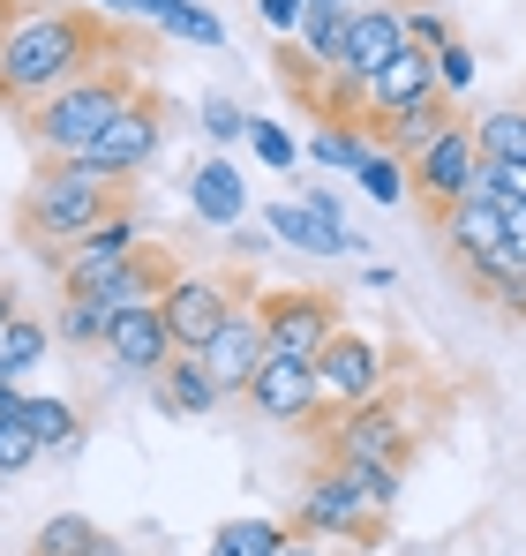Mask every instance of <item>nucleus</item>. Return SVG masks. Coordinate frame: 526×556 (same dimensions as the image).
I'll return each mask as SVG.
<instances>
[{"instance_id":"obj_5","label":"nucleus","mask_w":526,"mask_h":556,"mask_svg":"<svg viewBox=\"0 0 526 556\" xmlns=\"http://www.w3.org/2000/svg\"><path fill=\"white\" fill-rule=\"evenodd\" d=\"M331 459H391V466H406L414 459V406H399L391 391L339 406V421H331Z\"/></svg>"},{"instance_id":"obj_8","label":"nucleus","mask_w":526,"mask_h":556,"mask_svg":"<svg viewBox=\"0 0 526 556\" xmlns=\"http://www.w3.org/2000/svg\"><path fill=\"white\" fill-rule=\"evenodd\" d=\"M234 308H241V301H234V286H226L218 271H174L166 293H159V316H166V331H174L180 354H196Z\"/></svg>"},{"instance_id":"obj_28","label":"nucleus","mask_w":526,"mask_h":556,"mask_svg":"<svg viewBox=\"0 0 526 556\" xmlns=\"http://www.w3.org/2000/svg\"><path fill=\"white\" fill-rule=\"evenodd\" d=\"M353 181L368 203H384V211H399V203H414V181H406V159L391 151V143H368L361 151V166H353Z\"/></svg>"},{"instance_id":"obj_14","label":"nucleus","mask_w":526,"mask_h":556,"mask_svg":"<svg viewBox=\"0 0 526 556\" xmlns=\"http://www.w3.org/2000/svg\"><path fill=\"white\" fill-rule=\"evenodd\" d=\"M174 331H166V316H159V301H143V308H121L113 324H105V362L121 376H159L174 362Z\"/></svg>"},{"instance_id":"obj_13","label":"nucleus","mask_w":526,"mask_h":556,"mask_svg":"<svg viewBox=\"0 0 526 556\" xmlns=\"http://www.w3.org/2000/svg\"><path fill=\"white\" fill-rule=\"evenodd\" d=\"M293 534H324V542H368V534H376V511L361 504V489H353L339 466H324V473L301 489V504H293Z\"/></svg>"},{"instance_id":"obj_32","label":"nucleus","mask_w":526,"mask_h":556,"mask_svg":"<svg viewBox=\"0 0 526 556\" xmlns=\"http://www.w3.org/2000/svg\"><path fill=\"white\" fill-rule=\"evenodd\" d=\"M331 466L361 489V504H368L376 519H384V511L399 504V489H406V466H391V459H331Z\"/></svg>"},{"instance_id":"obj_47","label":"nucleus","mask_w":526,"mask_h":556,"mask_svg":"<svg viewBox=\"0 0 526 556\" xmlns=\"http://www.w3.org/2000/svg\"><path fill=\"white\" fill-rule=\"evenodd\" d=\"M8 15H15V0H0V30H8Z\"/></svg>"},{"instance_id":"obj_1","label":"nucleus","mask_w":526,"mask_h":556,"mask_svg":"<svg viewBox=\"0 0 526 556\" xmlns=\"http://www.w3.org/2000/svg\"><path fill=\"white\" fill-rule=\"evenodd\" d=\"M98 61H113V38L90 8H15L0 30V105L30 113Z\"/></svg>"},{"instance_id":"obj_9","label":"nucleus","mask_w":526,"mask_h":556,"mask_svg":"<svg viewBox=\"0 0 526 556\" xmlns=\"http://www.w3.org/2000/svg\"><path fill=\"white\" fill-rule=\"evenodd\" d=\"M241 399L256 406V421H278V429H316V414H324L316 362H293V354H263Z\"/></svg>"},{"instance_id":"obj_19","label":"nucleus","mask_w":526,"mask_h":556,"mask_svg":"<svg viewBox=\"0 0 526 556\" xmlns=\"http://www.w3.org/2000/svg\"><path fill=\"white\" fill-rule=\"evenodd\" d=\"M429 91H437V61H429L422 46H406L384 76L361 84V113H368V121H391L399 105H414V98H429Z\"/></svg>"},{"instance_id":"obj_10","label":"nucleus","mask_w":526,"mask_h":556,"mask_svg":"<svg viewBox=\"0 0 526 556\" xmlns=\"http://www.w3.org/2000/svg\"><path fill=\"white\" fill-rule=\"evenodd\" d=\"M474 166H481V143H474V128H466V121H451L429 151H414V159H406V181H414V195H422L429 211H451V203H466V195H474Z\"/></svg>"},{"instance_id":"obj_46","label":"nucleus","mask_w":526,"mask_h":556,"mask_svg":"<svg viewBox=\"0 0 526 556\" xmlns=\"http://www.w3.org/2000/svg\"><path fill=\"white\" fill-rule=\"evenodd\" d=\"M8 316H15V286H0V324H8Z\"/></svg>"},{"instance_id":"obj_6","label":"nucleus","mask_w":526,"mask_h":556,"mask_svg":"<svg viewBox=\"0 0 526 556\" xmlns=\"http://www.w3.org/2000/svg\"><path fill=\"white\" fill-rule=\"evenodd\" d=\"M256 316H263V346H271V354H293V362H316V354H324V339L347 324V316H339V301H331V293H316V286L263 293Z\"/></svg>"},{"instance_id":"obj_7","label":"nucleus","mask_w":526,"mask_h":556,"mask_svg":"<svg viewBox=\"0 0 526 556\" xmlns=\"http://www.w3.org/2000/svg\"><path fill=\"white\" fill-rule=\"evenodd\" d=\"M376 391H391V354L368 339V331H331L324 339V354H316V399L339 414L353 399H376Z\"/></svg>"},{"instance_id":"obj_35","label":"nucleus","mask_w":526,"mask_h":556,"mask_svg":"<svg viewBox=\"0 0 526 556\" xmlns=\"http://www.w3.org/2000/svg\"><path fill=\"white\" fill-rule=\"evenodd\" d=\"M429 61H437V91L443 98H466V91H474V76H481V61H474V46H466V38L437 46Z\"/></svg>"},{"instance_id":"obj_27","label":"nucleus","mask_w":526,"mask_h":556,"mask_svg":"<svg viewBox=\"0 0 526 556\" xmlns=\"http://www.w3.org/2000/svg\"><path fill=\"white\" fill-rule=\"evenodd\" d=\"M46 354H53V324H38V316L15 308V316L0 324V383H23Z\"/></svg>"},{"instance_id":"obj_21","label":"nucleus","mask_w":526,"mask_h":556,"mask_svg":"<svg viewBox=\"0 0 526 556\" xmlns=\"http://www.w3.org/2000/svg\"><path fill=\"white\" fill-rule=\"evenodd\" d=\"M151 383H159V406H166V414H180V421H203V414H218V406H226V391L211 383L203 354H174V362L151 376Z\"/></svg>"},{"instance_id":"obj_29","label":"nucleus","mask_w":526,"mask_h":556,"mask_svg":"<svg viewBox=\"0 0 526 556\" xmlns=\"http://www.w3.org/2000/svg\"><path fill=\"white\" fill-rule=\"evenodd\" d=\"M368 143H376V136H368L361 121H324V128L301 143V159H309V166H324V174H353Z\"/></svg>"},{"instance_id":"obj_30","label":"nucleus","mask_w":526,"mask_h":556,"mask_svg":"<svg viewBox=\"0 0 526 556\" xmlns=\"http://www.w3.org/2000/svg\"><path fill=\"white\" fill-rule=\"evenodd\" d=\"M466 128H474V143H481V159H526V105H489V113H474Z\"/></svg>"},{"instance_id":"obj_33","label":"nucleus","mask_w":526,"mask_h":556,"mask_svg":"<svg viewBox=\"0 0 526 556\" xmlns=\"http://www.w3.org/2000/svg\"><path fill=\"white\" fill-rule=\"evenodd\" d=\"M105 324H113V308H105L98 293H68L61 316H53V339H68V346H105Z\"/></svg>"},{"instance_id":"obj_4","label":"nucleus","mask_w":526,"mask_h":556,"mask_svg":"<svg viewBox=\"0 0 526 556\" xmlns=\"http://www.w3.org/2000/svg\"><path fill=\"white\" fill-rule=\"evenodd\" d=\"M263 226L286 241V249H301V256H361L368 249V233H353L347 211H339V188H301L293 203H271L263 211Z\"/></svg>"},{"instance_id":"obj_40","label":"nucleus","mask_w":526,"mask_h":556,"mask_svg":"<svg viewBox=\"0 0 526 556\" xmlns=\"http://www.w3.org/2000/svg\"><path fill=\"white\" fill-rule=\"evenodd\" d=\"M301 8L309 0H256V23L263 30H301Z\"/></svg>"},{"instance_id":"obj_42","label":"nucleus","mask_w":526,"mask_h":556,"mask_svg":"<svg viewBox=\"0 0 526 556\" xmlns=\"http://www.w3.org/2000/svg\"><path fill=\"white\" fill-rule=\"evenodd\" d=\"M278 556H331V542H324V534H286Z\"/></svg>"},{"instance_id":"obj_20","label":"nucleus","mask_w":526,"mask_h":556,"mask_svg":"<svg viewBox=\"0 0 526 556\" xmlns=\"http://www.w3.org/2000/svg\"><path fill=\"white\" fill-rule=\"evenodd\" d=\"M437 226H443L451 264H466V256H504V211H497V203H481V195H466V203L437 211Z\"/></svg>"},{"instance_id":"obj_34","label":"nucleus","mask_w":526,"mask_h":556,"mask_svg":"<svg viewBox=\"0 0 526 556\" xmlns=\"http://www.w3.org/2000/svg\"><path fill=\"white\" fill-rule=\"evenodd\" d=\"M90 534H98V527H90L84 511H53V519L30 534V556H84Z\"/></svg>"},{"instance_id":"obj_31","label":"nucleus","mask_w":526,"mask_h":556,"mask_svg":"<svg viewBox=\"0 0 526 556\" xmlns=\"http://www.w3.org/2000/svg\"><path fill=\"white\" fill-rule=\"evenodd\" d=\"M286 534H293V527H278V519H226L203 556H278Z\"/></svg>"},{"instance_id":"obj_18","label":"nucleus","mask_w":526,"mask_h":556,"mask_svg":"<svg viewBox=\"0 0 526 556\" xmlns=\"http://www.w3.org/2000/svg\"><path fill=\"white\" fill-rule=\"evenodd\" d=\"M188 211H196L203 226L234 233V226L249 218V181H241V166H234V159H203V166L188 174Z\"/></svg>"},{"instance_id":"obj_24","label":"nucleus","mask_w":526,"mask_h":556,"mask_svg":"<svg viewBox=\"0 0 526 556\" xmlns=\"http://www.w3.org/2000/svg\"><path fill=\"white\" fill-rule=\"evenodd\" d=\"M347 23H353V0H309L293 38L316 68H347Z\"/></svg>"},{"instance_id":"obj_41","label":"nucleus","mask_w":526,"mask_h":556,"mask_svg":"<svg viewBox=\"0 0 526 556\" xmlns=\"http://www.w3.org/2000/svg\"><path fill=\"white\" fill-rule=\"evenodd\" d=\"M504 256H512V264H526V203H512V211H504Z\"/></svg>"},{"instance_id":"obj_36","label":"nucleus","mask_w":526,"mask_h":556,"mask_svg":"<svg viewBox=\"0 0 526 556\" xmlns=\"http://www.w3.org/2000/svg\"><path fill=\"white\" fill-rule=\"evenodd\" d=\"M249 151H256L271 174H293V166H301V143H293L278 121H256V113H249Z\"/></svg>"},{"instance_id":"obj_38","label":"nucleus","mask_w":526,"mask_h":556,"mask_svg":"<svg viewBox=\"0 0 526 556\" xmlns=\"http://www.w3.org/2000/svg\"><path fill=\"white\" fill-rule=\"evenodd\" d=\"M196 121H203V136H211V143H249V113H241L234 98H203V113H196Z\"/></svg>"},{"instance_id":"obj_2","label":"nucleus","mask_w":526,"mask_h":556,"mask_svg":"<svg viewBox=\"0 0 526 556\" xmlns=\"http://www.w3.org/2000/svg\"><path fill=\"white\" fill-rule=\"evenodd\" d=\"M136 91V76L121 68V61H98V68H84L76 84H61L53 98H38L30 113H23V136H30V151L38 159H84L90 143L105 136V121L128 105Z\"/></svg>"},{"instance_id":"obj_26","label":"nucleus","mask_w":526,"mask_h":556,"mask_svg":"<svg viewBox=\"0 0 526 556\" xmlns=\"http://www.w3.org/2000/svg\"><path fill=\"white\" fill-rule=\"evenodd\" d=\"M459 278H466L481 301H497L504 316H519V324H526V264H512V256H466Z\"/></svg>"},{"instance_id":"obj_37","label":"nucleus","mask_w":526,"mask_h":556,"mask_svg":"<svg viewBox=\"0 0 526 556\" xmlns=\"http://www.w3.org/2000/svg\"><path fill=\"white\" fill-rule=\"evenodd\" d=\"M38 459H46V452H38V437H30L15 414H0V481H23Z\"/></svg>"},{"instance_id":"obj_11","label":"nucleus","mask_w":526,"mask_h":556,"mask_svg":"<svg viewBox=\"0 0 526 556\" xmlns=\"http://www.w3.org/2000/svg\"><path fill=\"white\" fill-rule=\"evenodd\" d=\"M143 249H151V241H143V218H136L128 203H121V211H105L84 241L61 256V293H90L98 278H113L128 256H143Z\"/></svg>"},{"instance_id":"obj_15","label":"nucleus","mask_w":526,"mask_h":556,"mask_svg":"<svg viewBox=\"0 0 526 556\" xmlns=\"http://www.w3.org/2000/svg\"><path fill=\"white\" fill-rule=\"evenodd\" d=\"M196 354H203V369H211V383H218L226 399H241V391H249V376H256V362L271 354V346H263V316H256V308H234V316H226Z\"/></svg>"},{"instance_id":"obj_17","label":"nucleus","mask_w":526,"mask_h":556,"mask_svg":"<svg viewBox=\"0 0 526 556\" xmlns=\"http://www.w3.org/2000/svg\"><path fill=\"white\" fill-rule=\"evenodd\" d=\"M90 15H128V23H151L166 38H188V46H226V23L203 8V0H84Z\"/></svg>"},{"instance_id":"obj_12","label":"nucleus","mask_w":526,"mask_h":556,"mask_svg":"<svg viewBox=\"0 0 526 556\" xmlns=\"http://www.w3.org/2000/svg\"><path fill=\"white\" fill-rule=\"evenodd\" d=\"M159 143H166L159 105H151V98H128V105L105 121V136L84 151V166H90V174H105V181H128V174H143V166L159 159Z\"/></svg>"},{"instance_id":"obj_44","label":"nucleus","mask_w":526,"mask_h":556,"mask_svg":"<svg viewBox=\"0 0 526 556\" xmlns=\"http://www.w3.org/2000/svg\"><path fill=\"white\" fill-rule=\"evenodd\" d=\"M361 278H368L376 293H391V286H399V271H391V264H361Z\"/></svg>"},{"instance_id":"obj_39","label":"nucleus","mask_w":526,"mask_h":556,"mask_svg":"<svg viewBox=\"0 0 526 556\" xmlns=\"http://www.w3.org/2000/svg\"><path fill=\"white\" fill-rule=\"evenodd\" d=\"M459 30H451V15L443 8H406V46H422V53H437V46H451Z\"/></svg>"},{"instance_id":"obj_25","label":"nucleus","mask_w":526,"mask_h":556,"mask_svg":"<svg viewBox=\"0 0 526 556\" xmlns=\"http://www.w3.org/2000/svg\"><path fill=\"white\" fill-rule=\"evenodd\" d=\"M451 121H459V113H451V98L429 91V98H414V105H399V113L384 121V143H391L399 159H414V151H429V143H437Z\"/></svg>"},{"instance_id":"obj_3","label":"nucleus","mask_w":526,"mask_h":556,"mask_svg":"<svg viewBox=\"0 0 526 556\" xmlns=\"http://www.w3.org/2000/svg\"><path fill=\"white\" fill-rule=\"evenodd\" d=\"M105 211H121V181L90 174L84 159H46V174L30 181V195H23V226H30V241H38L53 264L84 241Z\"/></svg>"},{"instance_id":"obj_43","label":"nucleus","mask_w":526,"mask_h":556,"mask_svg":"<svg viewBox=\"0 0 526 556\" xmlns=\"http://www.w3.org/2000/svg\"><path fill=\"white\" fill-rule=\"evenodd\" d=\"M84 556H136V549H128L121 534H90V542H84Z\"/></svg>"},{"instance_id":"obj_16","label":"nucleus","mask_w":526,"mask_h":556,"mask_svg":"<svg viewBox=\"0 0 526 556\" xmlns=\"http://www.w3.org/2000/svg\"><path fill=\"white\" fill-rule=\"evenodd\" d=\"M399 53H406V8H399V0L353 8V23H347V68L353 76L368 84V76H384Z\"/></svg>"},{"instance_id":"obj_23","label":"nucleus","mask_w":526,"mask_h":556,"mask_svg":"<svg viewBox=\"0 0 526 556\" xmlns=\"http://www.w3.org/2000/svg\"><path fill=\"white\" fill-rule=\"evenodd\" d=\"M166 278H174V264H166L159 249H143V256H128V264H121L113 278H98L90 293H98V301L121 316V308H143V301H159V293H166Z\"/></svg>"},{"instance_id":"obj_48","label":"nucleus","mask_w":526,"mask_h":556,"mask_svg":"<svg viewBox=\"0 0 526 556\" xmlns=\"http://www.w3.org/2000/svg\"><path fill=\"white\" fill-rule=\"evenodd\" d=\"M353 8H376V0H353Z\"/></svg>"},{"instance_id":"obj_22","label":"nucleus","mask_w":526,"mask_h":556,"mask_svg":"<svg viewBox=\"0 0 526 556\" xmlns=\"http://www.w3.org/2000/svg\"><path fill=\"white\" fill-rule=\"evenodd\" d=\"M15 421L38 437V452H61V459L84 452V414H76L68 399H53V391H23V399H15Z\"/></svg>"},{"instance_id":"obj_45","label":"nucleus","mask_w":526,"mask_h":556,"mask_svg":"<svg viewBox=\"0 0 526 556\" xmlns=\"http://www.w3.org/2000/svg\"><path fill=\"white\" fill-rule=\"evenodd\" d=\"M15 399H23V383H0V414H15Z\"/></svg>"}]
</instances>
